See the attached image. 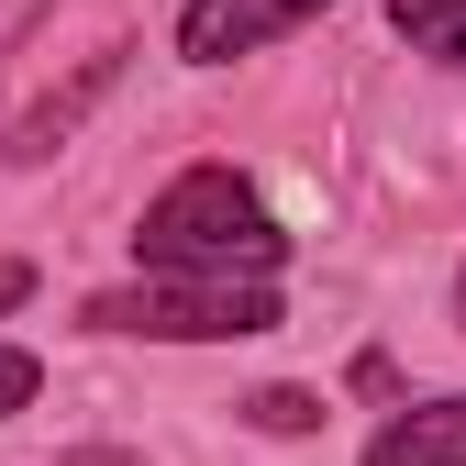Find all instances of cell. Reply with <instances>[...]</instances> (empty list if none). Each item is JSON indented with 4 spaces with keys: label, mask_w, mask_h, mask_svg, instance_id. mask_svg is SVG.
<instances>
[{
    "label": "cell",
    "mask_w": 466,
    "mask_h": 466,
    "mask_svg": "<svg viewBox=\"0 0 466 466\" xmlns=\"http://www.w3.org/2000/svg\"><path fill=\"white\" fill-rule=\"evenodd\" d=\"M245 422H256V433H311V422H322V400H311V389H256V400H245Z\"/></svg>",
    "instance_id": "6"
},
{
    "label": "cell",
    "mask_w": 466,
    "mask_h": 466,
    "mask_svg": "<svg viewBox=\"0 0 466 466\" xmlns=\"http://www.w3.org/2000/svg\"><path fill=\"white\" fill-rule=\"evenodd\" d=\"M134 256H145V278H278L289 233H278V211L233 178V167H178V178L145 200Z\"/></svg>",
    "instance_id": "1"
},
{
    "label": "cell",
    "mask_w": 466,
    "mask_h": 466,
    "mask_svg": "<svg viewBox=\"0 0 466 466\" xmlns=\"http://www.w3.org/2000/svg\"><path fill=\"white\" fill-rule=\"evenodd\" d=\"M367 466H466V389L422 400V411H400V422L367 444Z\"/></svg>",
    "instance_id": "4"
},
{
    "label": "cell",
    "mask_w": 466,
    "mask_h": 466,
    "mask_svg": "<svg viewBox=\"0 0 466 466\" xmlns=\"http://www.w3.org/2000/svg\"><path fill=\"white\" fill-rule=\"evenodd\" d=\"M89 322L145 344H245V333H278V278H134V289H100Z\"/></svg>",
    "instance_id": "2"
},
{
    "label": "cell",
    "mask_w": 466,
    "mask_h": 466,
    "mask_svg": "<svg viewBox=\"0 0 466 466\" xmlns=\"http://www.w3.org/2000/svg\"><path fill=\"white\" fill-rule=\"evenodd\" d=\"M311 12H333V0H189V12H178V56H189V67H233V56L300 34Z\"/></svg>",
    "instance_id": "3"
},
{
    "label": "cell",
    "mask_w": 466,
    "mask_h": 466,
    "mask_svg": "<svg viewBox=\"0 0 466 466\" xmlns=\"http://www.w3.org/2000/svg\"><path fill=\"white\" fill-rule=\"evenodd\" d=\"M23 300H34V267H23V256H0V311H23Z\"/></svg>",
    "instance_id": "8"
},
{
    "label": "cell",
    "mask_w": 466,
    "mask_h": 466,
    "mask_svg": "<svg viewBox=\"0 0 466 466\" xmlns=\"http://www.w3.org/2000/svg\"><path fill=\"white\" fill-rule=\"evenodd\" d=\"M34 389H45V367L23 356V344H0V422H12V411H34Z\"/></svg>",
    "instance_id": "7"
},
{
    "label": "cell",
    "mask_w": 466,
    "mask_h": 466,
    "mask_svg": "<svg viewBox=\"0 0 466 466\" xmlns=\"http://www.w3.org/2000/svg\"><path fill=\"white\" fill-rule=\"evenodd\" d=\"M455 322H466V267H455Z\"/></svg>",
    "instance_id": "9"
},
{
    "label": "cell",
    "mask_w": 466,
    "mask_h": 466,
    "mask_svg": "<svg viewBox=\"0 0 466 466\" xmlns=\"http://www.w3.org/2000/svg\"><path fill=\"white\" fill-rule=\"evenodd\" d=\"M400 45L411 56H444L466 78V0H400Z\"/></svg>",
    "instance_id": "5"
}]
</instances>
